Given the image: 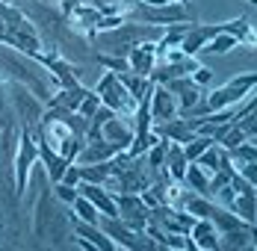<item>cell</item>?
<instances>
[{
    "label": "cell",
    "mask_w": 257,
    "mask_h": 251,
    "mask_svg": "<svg viewBox=\"0 0 257 251\" xmlns=\"http://www.w3.org/2000/svg\"><path fill=\"white\" fill-rule=\"evenodd\" d=\"M254 86H257V77L251 74V71H248V74H242V77H233L231 83H225V86L213 89V92L207 95V100H201V109L216 112V109L236 106V103H242V100L254 92Z\"/></svg>",
    "instance_id": "cell-1"
},
{
    "label": "cell",
    "mask_w": 257,
    "mask_h": 251,
    "mask_svg": "<svg viewBox=\"0 0 257 251\" xmlns=\"http://www.w3.org/2000/svg\"><path fill=\"white\" fill-rule=\"evenodd\" d=\"M101 103L106 109H112L115 115H121V118H133L136 109H139V100L130 95V89L118 80V77L101 92Z\"/></svg>",
    "instance_id": "cell-2"
},
{
    "label": "cell",
    "mask_w": 257,
    "mask_h": 251,
    "mask_svg": "<svg viewBox=\"0 0 257 251\" xmlns=\"http://www.w3.org/2000/svg\"><path fill=\"white\" fill-rule=\"evenodd\" d=\"M148 109H151V121L163 124V121H169V118L178 115V100H175V95L163 83H157L148 92Z\"/></svg>",
    "instance_id": "cell-3"
},
{
    "label": "cell",
    "mask_w": 257,
    "mask_h": 251,
    "mask_svg": "<svg viewBox=\"0 0 257 251\" xmlns=\"http://www.w3.org/2000/svg\"><path fill=\"white\" fill-rule=\"evenodd\" d=\"M21 151H18V160H15V189L24 195V186H27V175H30V166L36 163V157H39V145H36V139H33V130H27L21 133Z\"/></svg>",
    "instance_id": "cell-4"
},
{
    "label": "cell",
    "mask_w": 257,
    "mask_h": 251,
    "mask_svg": "<svg viewBox=\"0 0 257 251\" xmlns=\"http://www.w3.org/2000/svg\"><path fill=\"white\" fill-rule=\"evenodd\" d=\"M77 192L83 198H89L98 210H101V216L106 219H118V207H115V198L103 189L101 183H89V180H80L77 183Z\"/></svg>",
    "instance_id": "cell-5"
},
{
    "label": "cell",
    "mask_w": 257,
    "mask_h": 251,
    "mask_svg": "<svg viewBox=\"0 0 257 251\" xmlns=\"http://www.w3.org/2000/svg\"><path fill=\"white\" fill-rule=\"evenodd\" d=\"M101 139L112 142L118 151H127L133 142V121H121V115H109L101 124Z\"/></svg>",
    "instance_id": "cell-6"
},
{
    "label": "cell",
    "mask_w": 257,
    "mask_h": 251,
    "mask_svg": "<svg viewBox=\"0 0 257 251\" xmlns=\"http://www.w3.org/2000/svg\"><path fill=\"white\" fill-rule=\"evenodd\" d=\"M189 239L195 251H216L219 248V227L210 219H195V225L189 227Z\"/></svg>",
    "instance_id": "cell-7"
},
{
    "label": "cell",
    "mask_w": 257,
    "mask_h": 251,
    "mask_svg": "<svg viewBox=\"0 0 257 251\" xmlns=\"http://www.w3.org/2000/svg\"><path fill=\"white\" fill-rule=\"evenodd\" d=\"M127 62H130V74L151 77L154 74V42H142V45L130 48Z\"/></svg>",
    "instance_id": "cell-8"
},
{
    "label": "cell",
    "mask_w": 257,
    "mask_h": 251,
    "mask_svg": "<svg viewBox=\"0 0 257 251\" xmlns=\"http://www.w3.org/2000/svg\"><path fill=\"white\" fill-rule=\"evenodd\" d=\"M68 18H71V24H74L77 33H95L103 15H101V9L92 6V3H77V6L68 12Z\"/></svg>",
    "instance_id": "cell-9"
},
{
    "label": "cell",
    "mask_w": 257,
    "mask_h": 251,
    "mask_svg": "<svg viewBox=\"0 0 257 251\" xmlns=\"http://www.w3.org/2000/svg\"><path fill=\"white\" fill-rule=\"evenodd\" d=\"M136 18H145L148 24H180L186 15L180 6H154V9H139Z\"/></svg>",
    "instance_id": "cell-10"
},
{
    "label": "cell",
    "mask_w": 257,
    "mask_h": 251,
    "mask_svg": "<svg viewBox=\"0 0 257 251\" xmlns=\"http://www.w3.org/2000/svg\"><path fill=\"white\" fill-rule=\"evenodd\" d=\"M183 186H186L189 192H195V195L210 198V177H207L195 163H189V166H186V172H183Z\"/></svg>",
    "instance_id": "cell-11"
},
{
    "label": "cell",
    "mask_w": 257,
    "mask_h": 251,
    "mask_svg": "<svg viewBox=\"0 0 257 251\" xmlns=\"http://www.w3.org/2000/svg\"><path fill=\"white\" fill-rule=\"evenodd\" d=\"M210 222L219 227L222 233H225V230H233V227H245V222H242L239 216H233L231 210H225V207H216V204H213V210H210Z\"/></svg>",
    "instance_id": "cell-12"
},
{
    "label": "cell",
    "mask_w": 257,
    "mask_h": 251,
    "mask_svg": "<svg viewBox=\"0 0 257 251\" xmlns=\"http://www.w3.org/2000/svg\"><path fill=\"white\" fill-rule=\"evenodd\" d=\"M195 166L204 172L207 177H213L219 172V166H222V148H216V142L204 151V154H198V160H195Z\"/></svg>",
    "instance_id": "cell-13"
},
{
    "label": "cell",
    "mask_w": 257,
    "mask_h": 251,
    "mask_svg": "<svg viewBox=\"0 0 257 251\" xmlns=\"http://www.w3.org/2000/svg\"><path fill=\"white\" fill-rule=\"evenodd\" d=\"M86 95H89V92H86L83 86H74V89H62V92L53 98V103H56V106H62V109H71V112H77Z\"/></svg>",
    "instance_id": "cell-14"
},
{
    "label": "cell",
    "mask_w": 257,
    "mask_h": 251,
    "mask_svg": "<svg viewBox=\"0 0 257 251\" xmlns=\"http://www.w3.org/2000/svg\"><path fill=\"white\" fill-rule=\"evenodd\" d=\"M74 219L89 222V225H98V222H101V210H98L89 198H83V195L77 192V198H74Z\"/></svg>",
    "instance_id": "cell-15"
},
{
    "label": "cell",
    "mask_w": 257,
    "mask_h": 251,
    "mask_svg": "<svg viewBox=\"0 0 257 251\" xmlns=\"http://www.w3.org/2000/svg\"><path fill=\"white\" fill-rule=\"evenodd\" d=\"M233 48H239V42L233 39L231 33H216V36H210L204 42V53H228V50H233Z\"/></svg>",
    "instance_id": "cell-16"
},
{
    "label": "cell",
    "mask_w": 257,
    "mask_h": 251,
    "mask_svg": "<svg viewBox=\"0 0 257 251\" xmlns=\"http://www.w3.org/2000/svg\"><path fill=\"white\" fill-rule=\"evenodd\" d=\"M124 86L130 89V95L136 100H142V98H148V92H151V77H139V74H133V77H118Z\"/></svg>",
    "instance_id": "cell-17"
},
{
    "label": "cell",
    "mask_w": 257,
    "mask_h": 251,
    "mask_svg": "<svg viewBox=\"0 0 257 251\" xmlns=\"http://www.w3.org/2000/svg\"><path fill=\"white\" fill-rule=\"evenodd\" d=\"M210 145H213V139H210V136H198V133H195V136L183 145V157H186V163H195V160H198V154H204Z\"/></svg>",
    "instance_id": "cell-18"
},
{
    "label": "cell",
    "mask_w": 257,
    "mask_h": 251,
    "mask_svg": "<svg viewBox=\"0 0 257 251\" xmlns=\"http://www.w3.org/2000/svg\"><path fill=\"white\" fill-rule=\"evenodd\" d=\"M98 59H101V62L106 65V68H109V71H112V74H115V71H121V74H130L127 56H106V53H101Z\"/></svg>",
    "instance_id": "cell-19"
},
{
    "label": "cell",
    "mask_w": 257,
    "mask_h": 251,
    "mask_svg": "<svg viewBox=\"0 0 257 251\" xmlns=\"http://www.w3.org/2000/svg\"><path fill=\"white\" fill-rule=\"evenodd\" d=\"M98 109H101V95L89 92V95L83 98V103H80V109H77V112H80V115H86V118H92V115H95Z\"/></svg>",
    "instance_id": "cell-20"
},
{
    "label": "cell",
    "mask_w": 257,
    "mask_h": 251,
    "mask_svg": "<svg viewBox=\"0 0 257 251\" xmlns=\"http://www.w3.org/2000/svg\"><path fill=\"white\" fill-rule=\"evenodd\" d=\"M189 80H192L195 86H210V83H213V68H207V65H198V68L189 74Z\"/></svg>",
    "instance_id": "cell-21"
},
{
    "label": "cell",
    "mask_w": 257,
    "mask_h": 251,
    "mask_svg": "<svg viewBox=\"0 0 257 251\" xmlns=\"http://www.w3.org/2000/svg\"><path fill=\"white\" fill-rule=\"evenodd\" d=\"M56 195L65 201V204H74V198H77V186H68V183L59 180V183H56Z\"/></svg>",
    "instance_id": "cell-22"
},
{
    "label": "cell",
    "mask_w": 257,
    "mask_h": 251,
    "mask_svg": "<svg viewBox=\"0 0 257 251\" xmlns=\"http://www.w3.org/2000/svg\"><path fill=\"white\" fill-rule=\"evenodd\" d=\"M62 183L77 186V183H80V166H68V169H65V175H62Z\"/></svg>",
    "instance_id": "cell-23"
},
{
    "label": "cell",
    "mask_w": 257,
    "mask_h": 251,
    "mask_svg": "<svg viewBox=\"0 0 257 251\" xmlns=\"http://www.w3.org/2000/svg\"><path fill=\"white\" fill-rule=\"evenodd\" d=\"M0 39H3V42H9V33H6V27L0 24Z\"/></svg>",
    "instance_id": "cell-24"
}]
</instances>
